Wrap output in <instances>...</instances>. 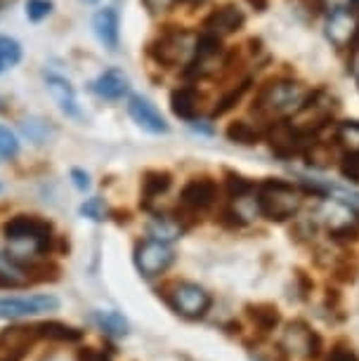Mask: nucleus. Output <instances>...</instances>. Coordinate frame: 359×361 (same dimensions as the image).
<instances>
[{
  "instance_id": "obj_28",
  "label": "nucleus",
  "mask_w": 359,
  "mask_h": 361,
  "mask_svg": "<svg viewBox=\"0 0 359 361\" xmlns=\"http://www.w3.org/2000/svg\"><path fill=\"white\" fill-rule=\"evenodd\" d=\"M0 62L8 66H17L22 62V45L17 43L15 38H8V36H0Z\"/></svg>"
},
{
  "instance_id": "obj_43",
  "label": "nucleus",
  "mask_w": 359,
  "mask_h": 361,
  "mask_svg": "<svg viewBox=\"0 0 359 361\" xmlns=\"http://www.w3.org/2000/svg\"><path fill=\"white\" fill-rule=\"evenodd\" d=\"M83 3H87V5H92V3H97V0H83Z\"/></svg>"
},
{
  "instance_id": "obj_11",
  "label": "nucleus",
  "mask_w": 359,
  "mask_h": 361,
  "mask_svg": "<svg viewBox=\"0 0 359 361\" xmlns=\"http://www.w3.org/2000/svg\"><path fill=\"white\" fill-rule=\"evenodd\" d=\"M128 114L130 118L138 123L142 130L152 133V135H166L168 133V123L161 116V111L152 104V99L142 97V94H133L128 99Z\"/></svg>"
},
{
  "instance_id": "obj_30",
  "label": "nucleus",
  "mask_w": 359,
  "mask_h": 361,
  "mask_svg": "<svg viewBox=\"0 0 359 361\" xmlns=\"http://www.w3.org/2000/svg\"><path fill=\"white\" fill-rule=\"evenodd\" d=\"M19 154V142L17 135L10 128L0 126V161H12Z\"/></svg>"
},
{
  "instance_id": "obj_12",
  "label": "nucleus",
  "mask_w": 359,
  "mask_h": 361,
  "mask_svg": "<svg viewBox=\"0 0 359 361\" xmlns=\"http://www.w3.org/2000/svg\"><path fill=\"white\" fill-rule=\"evenodd\" d=\"M352 8H338L331 10V15L327 19V38L331 40V45H336L338 50H345L350 47L352 38H355L357 31V17L355 12H350Z\"/></svg>"
},
{
  "instance_id": "obj_38",
  "label": "nucleus",
  "mask_w": 359,
  "mask_h": 361,
  "mask_svg": "<svg viewBox=\"0 0 359 361\" xmlns=\"http://www.w3.org/2000/svg\"><path fill=\"white\" fill-rule=\"evenodd\" d=\"M71 182H73V187L78 189V192H90V187H92V182H90V175L85 173V170H80V168H73L71 170Z\"/></svg>"
},
{
  "instance_id": "obj_31",
  "label": "nucleus",
  "mask_w": 359,
  "mask_h": 361,
  "mask_svg": "<svg viewBox=\"0 0 359 361\" xmlns=\"http://www.w3.org/2000/svg\"><path fill=\"white\" fill-rule=\"evenodd\" d=\"M248 85H250V80L246 78L243 83H239L236 87H232V90H229V92L225 94V97H222V99L218 102V106L213 109V116H225V114L229 111V109H232V106L236 104V102H239V99L243 97V92L248 90Z\"/></svg>"
},
{
  "instance_id": "obj_17",
  "label": "nucleus",
  "mask_w": 359,
  "mask_h": 361,
  "mask_svg": "<svg viewBox=\"0 0 359 361\" xmlns=\"http://www.w3.org/2000/svg\"><path fill=\"white\" fill-rule=\"evenodd\" d=\"M45 83H47V90L52 94V99L57 102V106L62 109L66 116H71V118H80L78 97L69 80L64 76H57V73H50V76H45Z\"/></svg>"
},
{
  "instance_id": "obj_35",
  "label": "nucleus",
  "mask_w": 359,
  "mask_h": 361,
  "mask_svg": "<svg viewBox=\"0 0 359 361\" xmlns=\"http://www.w3.org/2000/svg\"><path fill=\"white\" fill-rule=\"evenodd\" d=\"M324 310L331 312V314H338V319H345L343 314V293L336 288V286H327V293H324Z\"/></svg>"
},
{
  "instance_id": "obj_8",
  "label": "nucleus",
  "mask_w": 359,
  "mask_h": 361,
  "mask_svg": "<svg viewBox=\"0 0 359 361\" xmlns=\"http://www.w3.org/2000/svg\"><path fill=\"white\" fill-rule=\"evenodd\" d=\"M40 340L36 324H10L0 331V361H26Z\"/></svg>"
},
{
  "instance_id": "obj_21",
  "label": "nucleus",
  "mask_w": 359,
  "mask_h": 361,
  "mask_svg": "<svg viewBox=\"0 0 359 361\" xmlns=\"http://www.w3.org/2000/svg\"><path fill=\"white\" fill-rule=\"evenodd\" d=\"M171 109L173 114L182 121H194L196 114H199V92L194 90L192 85L178 87L171 94Z\"/></svg>"
},
{
  "instance_id": "obj_20",
  "label": "nucleus",
  "mask_w": 359,
  "mask_h": 361,
  "mask_svg": "<svg viewBox=\"0 0 359 361\" xmlns=\"http://www.w3.org/2000/svg\"><path fill=\"white\" fill-rule=\"evenodd\" d=\"M36 329L40 333L43 343H57V345H76L85 338V333L69 326L64 322H55V319H47V322H36Z\"/></svg>"
},
{
  "instance_id": "obj_23",
  "label": "nucleus",
  "mask_w": 359,
  "mask_h": 361,
  "mask_svg": "<svg viewBox=\"0 0 359 361\" xmlns=\"http://www.w3.org/2000/svg\"><path fill=\"white\" fill-rule=\"evenodd\" d=\"M149 236L157 238V241H164V243H171L175 241L178 236L185 234V227L178 222L175 215H154V220L149 222Z\"/></svg>"
},
{
  "instance_id": "obj_15",
  "label": "nucleus",
  "mask_w": 359,
  "mask_h": 361,
  "mask_svg": "<svg viewBox=\"0 0 359 361\" xmlns=\"http://www.w3.org/2000/svg\"><path fill=\"white\" fill-rule=\"evenodd\" d=\"M243 314L253 326V333L269 336L281 326V310L274 302H248L243 307Z\"/></svg>"
},
{
  "instance_id": "obj_34",
  "label": "nucleus",
  "mask_w": 359,
  "mask_h": 361,
  "mask_svg": "<svg viewBox=\"0 0 359 361\" xmlns=\"http://www.w3.org/2000/svg\"><path fill=\"white\" fill-rule=\"evenodd\" d=\"M52 8H55L52 0H26V17L31 22H43L45 17L52 15Z\"/></svg>"
},
{
  "instance_id": "obj_13",
  "label": "nucleus",
  "mask_w": 359,
  "mask_h": 361,
  "mask_svg": "<svg viewBox=\"0 0 359 361\" xmlns=\"http://www.w3.org/2000/svg\"><path fill=\"white\" fill-rule=\"evenodd\" d=\"M246 22L243 12L236 8V5H222V8L213 10L211 15L206 17L203 22V31L206 33H213L218 38H225L229 33H236Z\"/></svg>"
},
{
  "instance_id": "obj_7",
  "label": "nucleus",
  "mask_w": 359,
  "mask_h": 361,
  "mask_svg": "<svg viewBox=\"0 0 359 361\" xmlns=\"http://www.w3.org/2000/svg\"><path fill=\"white\" fill-rule=\"evenodd\" d=\"M133 262L145 279H157L173 267L175 250L171 248V243L157 241V238L149 236V238H145V241L135 243Z\"/></svg>"
},
{
  "instance_id": "obj_40",
  "label": "nucleus",
  "mask_w": 359,
  "mask_h": 361,
  "mask_svg": "<svg viewBox=\"0 0 359 361\" xmlns=\"http://www.w3.org/2000/svg\"><path fill=\"white\" fill-rule=\"evenodd\" d=\"M324 5H329L331 10H338V8H352L357 0H322Z\"/></svg>"
},
{
  "instance_id": "obj_9",
  "label": "nucleus",
  "mask_w": 359,
  "mask_h": 361,
  "mask_svg": "<svg viewBox=\"0 0 359 361\" xmlns=\"http://www.w3.org/2000/svg\"><path fill=\"white\" fill-rule=\"evenodd\" d=\"M59 310V300L50 293H38V295H19V298H0V319L19 322L26 317H38L45 312Z\"/></svg>"
},
{
  "instance_id": "obj_33",
  "label": "nucleus",
  "mask_w": 359,
  "mask_h": 361,
  "mask_svg": "<svg viewBox=\"0 0 359 361\" xmlns=\"http://www.w3.org/2000/svg\"><path fill=\"white\" fill-rule=\"evenodd\" d=\"M293 283H296L298 298H300L303 302H308V300L312 298V293H315V281H312V276H310L305 269L296 267V269H293Z\"/></svg>"
},
{
  "instance_id": "obj_26",
  "label": "nucleus",
  "mask_w": 359,
  "mask_h": 361,
  "mask_svg": "<svg viewBox=\"0 0 359 361\" xmlns=\"http://www.w3.org/2000/svg\"><path fill=\"white\" fill-rule=\"evenodd\" d=\"M225 135H227L229 142H234V145H241V147L258 145L260 137H262V133L255 126H250L248 121H234V123H229Z\"/></svg>"
},
{
  "instance_id": "obj_10",
  "label": "nucleus",
  "mask_w": 359,
  "mask_h": 361,
  "mask_svg": "<svg viewBox=\"0 0 359 361\" xmlns=\"http://www.w3.org/2000/svg\"><path fill=\"white\" fill-rule=\"evenodd\" d=\"M284 345L288 347L291 354L298 352L308 361H320L324 359V352H327L324 338L308 322H303V319H296V322H291L286 326V340H284Z\"/></svg>"
},
{
  "instance_id": "obj_27",
  "label": "nucleus",
  "mask_w": 359,
  "mask_h": 361,
  "mask_svg": "<svg viewBox=\"0 0 359 361\" xmlns=\"http://www.w3.org/2000/svg\"><path fill=\"white\" fill-rule=\"evenodd\" d=\"M253 192H255V182H250L248 177H243L239 173L227 170V173H225V194H227L229 201L236 203L241 199H248Z\"/></svg>"
},
{
  "instance_id": "obj_14",
  "label": "nucleus",
  "mask_w": 359,
  "mask_h": 361,
  "mask_svg": "<svg viewBox=\"0 0 359 361\" xmlns=\"http://www.w3.org/2000/svg\"><path fill=\"white\" fill-rule=\"evenodd\" d=\"M173 177L166 170H149L142 175L140 185V206L145 210H154V203L161 201L164 196L171 192Z\"/></svg>"
},
{
  "instance_id": "obj_6",
  "label": "nucleus",
  "mask_w": 359,
  "mask_h": 361,
  "mask_svg": "<svg viewBox=\"0 0 359 361\" xmlns=\"http://www.w3.org/2000/svg\"><path fill=\"white\" fill-rule=\"evenodd\" d=\"M194 50H196V40L192 33L182 29H168L154 40L152 47H149V54L159 64L173 69V66H187L192 62Z\"/></svg>"
},
{
  "instance_id": "obj_1",
  "label": "nucleus",
  "mask_w": 359,
  "mask_h": 361,
  "mask_svg": "<svg viewBox=\"0 0 359 361\" xmlns=\"http://www.w3.org/2000/svg\"><path fill=\"white\" fill-rule=\"evenodd\" d=\"M3 236L8 241V253L19 267L29 271L36 267L38 262H43L47 253L55 250L57 236L52 229V222H47L45 217L38 215H15L3 224ZM33 283V281H31Z\"/></svg>"
},
{
  "instance_id": "obj_2",
  "label": "nucleus",
  "mask_w": 359,
  "mask_h": 361,
  "mask_svg": "<svg viewBox=\"0 0 359 361\" xmlns=\"http://www.w3.org/2000/svg\"><path fill=\"white\" fill-rule=\"evenodd\" d=\"M255 208L258 215L269 222H286L291 217L300 213L305 194L303 189L293 182L279 180V177H269L255 185Z\"/></svg>"
},
{
  "instance_id": "obj_25",
  "label": "nucleus",
  "mask_w": 359,
  "mask_h": 361,
  "mask_svg": "<svg viewBox=\"0 0 359 361\" xmlns=\"http://www.w3.org/2000/svg\"><path fill=\"white\" fill-rule=\"evenodd\" d=\"M336 145L345 156H359V121H345L336 128Z\"/></svg>"
},
{
  "instance_id": "obj_18",
  "label": "nucleus",
  "mask_w": 359,
  "mask_h": 361,
  "mask_svg": "<svg viewBox=\"0 0 359 361\" xmlns=\"http://www.w3.org/2000/svg\"><path fill=\"white\" fill-rule=\"evenodd\" d=\"M92 90L97 92L102 99L118 102L130 90V80H128V76L121 69H107V71H102L97 80L92 83Z\"/></svg>"
},
{
  "instance_id": "obj_41",
  "label": "nucleus",
  "mask_w": 359,
  "mask_h": 361,
  "mask_svg": "<svg viewBox=\"0 0 359 361\" xmlns=\"http://www.w3.org/2000/svg\"><path fill=\"white\" fill-rule=\"evenodd\" d=\"M225 329H227L229 336H241V333H243V326L239 322H229Z\"/></svg>"
},
{
  "instance_id": "obj_24",
  "label": "nucleus",
  "mask_w": 359,
  "mask_h": 361,
  "mask_svg": "<svg viewBox=\"0 0 359 361\" xmlns=\"http://www.w3.org/2000/svg\"><path fill=\"white\" fill-rule=\"evenodd\" d=\"M331 279L336 283H343V286H352L359 279V262L357 257L352 253H343L334 257L331 262Z\"/></svg>"
},
{
  "instance_id": "obj_3",
  "label": "nucleus",
  "mask_w": 359,
  "mask_h": 361,
  "mask_svg": "<svg viewBox=\"0 0 359 361\" xmlns=\"http://www.w3.org/2000/svg\"><path fill=\"white\" fill-rule=\"evenodd\" d=\"M310 90L291 78H276L269 80L267 85L260 87L258 97L253 102V111L269 121H284L296 116L308 102Z\"/></svg>"
},
{
  "instance_id": "obj_32",
  "label": "nucleus",
  "mask_w": 359,
  "mask_h": 361,
  "mask_svg": "<svg viewBox=\"0 0 359 361\" xmlns=\"http://www.w3.org/2000/svg\"><path fill=\"white\" fill-rule=\"evenodd\" d=\"M78 210H80V215L87 217V220H92V222H104L107 217L111 215L109 208L104 206V201L97 199V196H95V199H87Z\"/></svg>"
},
{
  "instance_id": "obj_37",
  "label": "nucleus",
  "mask_w": 359,
  "mask_h": 361,
  "mask_svg": "<svg viewBox=\"0 0 359 361\" xmlns=\"http://www.w3.org/2000/svg\"><path fill=\"white\" fill-rule=\"evenodd\" d=\"M76 361H114V359L107 350H97V347H78Z\"/></svg>"
},
{
  "instance_id": "obj_44",
  "label": "nucleus",
  "mask_w": 359,
  "mask_h": 361,
  "mask_svg": "<svg viewBox=\"0 0 359 361\" xmlns=\"http://www.w3.org/2000/svg\"><path fill=\"white\" fill-rule=\"evenodd\" d=\"M3 71H5V64H3V62H0V73H3Z\"/></svg>"
},
{
  "instance_id": "obj_36",
  "label": "nucleus",
  "mask_w": 359,
  "mask_h": 361,
  "mask_svg": "<svg viewBox=\"0 0 359 361\" xmlns=\"http://www.w3.org/2000/svg\"><path fill=\"white\" fill-rule=\"evenodd\" d=\"M324 361H359V357H357V352L352 350V345L341 340V343H336L327 354H324Z\"/></svg>"
},
{
  "instance_id": "obj_39",
  "label": "nucleus",
  "mask_w": 359,
  "mask_h": 361,
  "mask_svg": "<svg viewBox=\"0 0 359 361\" xmlns=\"http://www.w3.org/2000/svg\"><path fill=\"white\" fill-rule=\"evenodd\" d=\"M145 3V8L152 12V15H164V12H171L173 5L178 3V0H142Z\"/></svg>"
},
{
  "instance_id": "obj_22",
  "label": "nucleus",
  "mask_w": 359,
  "mask_h": 361,
  "mask_svg": "<svg viewBox=\"0 0 359 361\" xmlns=\"http://www.w3.org/2000/svg\"><path fill=\"white\" fill-rule=\"evenodd\" d=\"M92 322L97 324V329L109 338H126L128 333H130V324H128V319L121 314V312H114V310L95 312Z\"/></svg>"
},
{
  "instance_id": "obj_45",
  "label": "nucleus",
  "mask_w": 359,
  "mask_h": 361,
  "mask_svg": "<svg viewBox=\"0 0 359 361\" xmlns=\"http://www.w3.org/2000/svg\"><path fill=\"white\" fill-rule=\"evenodd\" d=\"M0 3H3V0H0Z\"/></svg>"
},
{
  "instance_id": "obj_42",
  "label": "nucleus",
  "mask_w": 359,
  "mask_h": 361,
  "mask_svg": "<svg viewBox=\"0 0 359 361\" xmlns=\"http://www.w3.org/2000/svg\"><path fill=\"white\" fill-rule=\"evenodd\" d=\"M350 52L352 54L359 52V26H357V31H355V38H352V43H350Z\"/></svg>"
},
{
  "instance_id": "obj_16",
  "label": "nucleus",
  "mask_w": 359,
  "mask_h": 361,
  "mask_svg": "<svg viewBox=\"0 0 359 361\" xmlns=\"http://www.w3.org/2000/svg\"><path fill=\"white\" fill-rule=\"evenodd\" d=\"M250 361H291V350L284 343H269L267 336L253 333V338L243 340Z\"/></svg>"
},
{
  "instance_id": "obj_5",
  "label": "nucleus",
  "mask_w": 359,
  "mask_h": 361,
  "mask_svg": "<svg viewBox=\"0 0 359 361\" xmlns=\"http://www.w3.org/2000/svg\"><path fill=\"white\" fill-rule=\"evenodd\" d=\"M220 199V187L218 182L211 177H192L185 182V187L180 189V208L178 213H173L178 217V222L185 229H189V224L196 222V217L208 213L215 208V203Z\"/></svg>"
},
{
  "instance_id": "obj_19",
  "label": "nucleus",
  "mask_w": 359,
  "mask_h": 361,
  "mask_svg": "<svg viewBox=\"0 0 359 361\" xmlns=\"http://www.w3.org/2000/svg\"><path fill=\"white\" fill-rule=\"evenodd\" d=\"M92 31L97 40L104 47H109V50H116L118 47V12L114 8H102L95 12L92 17Z\"/></svg>"
},
{
  "instance_id": "obj_4",
  "label": "nucleus",
  "mask_w": 359,
  "mask_h": 361,
  "mask_svg": "<svg viewBox=\"0 0 359 361\" xmlns=\"http://www.w3.org/2000/svg\"><path fill=\"white\" fill-rule=\"evenodd\" d=\"M159 295L171 307L175 314L187 319V322H199L211 312L213 295L203 286L192 281H173L159 288Z\"/></svg>"
},
{
  "instance_id": "obj_29",
  "label": "nucleus",
  "mask_w": 359,
  "mask_h": 361,
  "mask_svg": "<svg viewBox=\"0 0 359 361\" xmlns=\"http://www.w3.org/2000/svg\"><path fill=\"white\" fill-rule=\"evenodd\" d=\"M22 130H24V135L31 142H36V145H43V142H47V137H50L52 128L47 126L45 121H40V118H26V121H22Z\"/></svg>"
}]
</instances>
